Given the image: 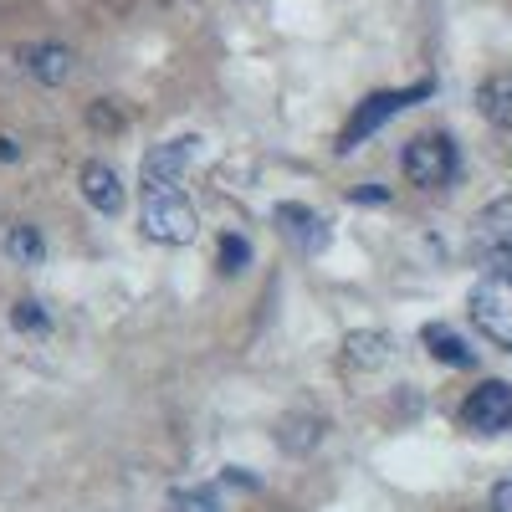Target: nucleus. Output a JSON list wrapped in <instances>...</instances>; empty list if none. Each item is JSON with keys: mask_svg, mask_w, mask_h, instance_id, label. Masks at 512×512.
<instances>
[{"mask_svg": "<svg viewBox=\"0 0 512 512\" xmlns=\"http://www.w3.org/2000/svg\"><path fill=\"white\" fill-rule=\"evenodd\" d=\"M492 512H512V482H497L492 487Z\"/></svg>", "mask_w": 512, "mask_h": 512, "instance_id": "obj_19", "label": "nucleus"}, {"mask_svg": "<svg viewBox=\"0 0 512 512\" xmlns=\"http://www.w3.org/2000/svg\"><path fill=\"white\" fill-rule=\"evenodd\" d=\"M200 139L195 134H180V139H169V144H154L144 154V169H139V190L154 195V190H185V169L195 159Z\"/></svg>", "mask_w": 512, "mask_h": 512, "instance_id": "obj_6", "label": "nucleus"}, {"mask_svg": "<svg viewBox=\"0 0 512 512\" xmlns=\"http://www.w3.org/2000/svg\"><path fill=\"white\" fill-rule=\"evenodd\" d=\"M82 200H88L98 216H118V210H123V180H118V169L103 164V159L82 164Z\"/></svg>", "mask_w": 512, "mask_h": 512, "instance_id": "obj_9", "label": "nucleus"}, {"mask_svg": "<svg viewBox=\"0 0 512 512\" xmlns=\"http://www.w3.org/2000/svg\"><path fill=\"white\" fill-rule=\"evenodd\" d=\"M0 159H6V164L16 159V144H11V139H0Z\"/></svg>", "mask_w": 512, "mask_h": 512, "instance_id": "obj_20", "label": "nucleus"}, {"mask_svg": "<svg viewBox=\"0 0 512 512\" xmlns=\"http://www.w3.org/2000/svg\"><path fill=\"white\" fill-rule=\"evenodd\" d=\"M144 236L159 241V246H190L200 236V216L185 190H154L144 195Z\"/></svg>", "mask_w": 512, "mask_h": 512, "instance_id": "obj_3", "label": "nucleus"}, {"mask_svg": "<svg viewBox=\"0 0 512 512\" xmlns=\"http://www.w3.org/2000/svg\"><path fill=\"white\" fill-rule=\"evenodd\" d=\"M216 267H221L226 277L246 272V267H251V241L236 236V231H226V236H221V251H216Z\"/></svg>", "mask_w": 512, "mask_h": 512, "instance_id": "obj_14", "label": "nucleus"}, {"mask_svg": "<svg viewBox=\"0 0 512 512\" xmlns=\"http://www.w3.org/2000/svg\"><path fill=\"white\" fill-rule=\"evenodd\" d=\"M420 344L431 349L436 364H451V369H472V364H477V349L466 344L456 328H446V323H425V328H420Z\"/></svg>", "mask_w": 512, "mask_h": 512, "instance_id": "obj_10", "label": "nucleus"}, {"mask_svg": "<svg viewBox=\"0 0 512 512\" xmlns=\"http://www.w3.org/2000/svg\"><path fill=\"white\" fill-rule=\"evenodd\" d=\"M456 420L472 436H502V431H512V384L507 379H482L477 390L461 400Z\"/></svg>", "mask_w": 512, "mask_h": 512, "instance_id": "obj_5", "label": "nucleus"}, {"mask_svg": "<svg viewBox=\"0 0 512 512\" xmlns=\"http://www.w3.org/2000/svg\"><path fill=\"white\" fill-rule=\"evenodd\" d=\"M169 512H221V497L210 487H190V492L169 497Z\"/></svg>", "mask_w": 512, "mask_h": 512, "instance_id": "obj_16", "label": "nucleus"}, {"mask_svg": "<svg viewBox=\"0 0 512 512\" xmlns=\"http://www.w3.org/2000/svg\"><path fill=\"white\" fill-rule=\"evenodd\" d=\"M466 308H472V323L482 328V338H492L497 349L512 354V272H487L466 297Z\"/></svg>", "mask_w": 512, "mask_h": 512, "instance_id": "obj_4", "label": "nucleus"}, {"mask_svg": "<svg viewBox=\"0 0 512 512\" xmlns=\"http://www.w3.org/2000/svg\"><path fill=\"white\" fill-rule=\"evenodd\" d=\"M436 88L431 82H410V88H384V93H369L359 108H354V118L344 123V134H338V154H349V149H359L364 139H374L384 123H390L395 113H405V108H415V103H425Z\"/></svg>", "mask_w": 512, "mask_h": 512, "instance_id": "obj_1", "label": "nucleus"}, {"mask_svg": "<svg viewBox=\"0 0 512 512\" xmlns=\"http://www.w3.org/2000/svg\"><path fill=\"white\" fill-rule=\"evenodd\" d=\"M472 246H477L482 262H492L497 272H512V195H502L487 210H477Z\"/></svg>", "mask_w": 512, "mask_h": 512, "instance_id": "obj_7", "label": "nucleus"}, {"mask_svg": "<svg viewBox=\"0 0 512 512\" xmlns=\"http://www.w3.org/2000/svg\"><path fill=\"white\" fill-rule=\"evenodd\" d=\"M272 221L282 226V236L303 251V256H318V251L328 246V221L318 216V210H308V205H277Z\"/></svg>", "mask_w": 512, "mask_h": 512, "instance_id": "obj_8", "label": "nucleus"}, {"mask_svg": "<svg viewBox=\"0 0 512 512\" xmlns=\"http://www.w3.org/2000/svg\"><path fill=\"white\" fill-rule=\"evenodd\" d=\"M349 200H354V205H384V200H390V190L364 185V190H349Z\"/></svg>", "mask_w": 512, "mask_h": 512, "instance_id": "obj_18", "label": "nucleus"}, {"mask_svg": "<svg viewBox=\"0 0 512 512\" xmlns=\"http://www.w3.org/2000/svg\"><path fill=\"white\" fill-rule=\"evenodd\" d=\"M21 67L31 77H41L47 88H57V82L72 77V52L57 47V41H36V47H21Z\"/></svg>", "mask_w": 512, "mask_h": 512, "instance_id": "obj_11", "label": "nucleus"}, {"mask_svg": "<svg viewBox=\"0 0 512 512\" xmlns=\"http://www.w3.org/2000/svg\"><path fill=\"white\" fill-rule=\"evenodd\" d=\"M11 323H16L21 333H47V313H41V303H16Z\"/></svg>", "mask_w": 512, "mask_h": 512, "instance_id": "obj_17", "label": "nucleus"}, {"mask_svg": "<svg viewBox=\"0 0 512 512\" xmlns=\"http://www.w3.org/2000/svg\"><path fill=\"white\" fill-rule=\"evenodd\" d=\"M6 256H11L16 267H36L41 256H47V241H41V231H36V226L16 221V226L6 231Z\"/></svg>", "mask_w": 512, "mask_h": 512, "instance_id": "obj_13", "label": "nucleus"}, {"mask_svg": "<svg viewBox=\"0 0 512 512\" xmlns=\"http://www.w3.org/2000/svg\"><path fill=\"white\" fill-rule=\"evenodd\" d=\"M400 169H405V180L420 185V190H446L456 180V169H461V154L451 144V134H441V128H431V134H415L400 154Z\"/></svg>", "mask_w": 512, "mask_h": 512, "instance_id": "obj_2", "label": "nucleus"}, {"mask_svg": "<svg viewBox=\"0 0 512 512\" xmlns=\"http://www.w3.org/2000/svg\"><path fill=\"white\" fill-rule=\"evenodd\" d=\"M384 344H390V338H384V333H354L349 338V359L354 364H384V359H390V349H384Z\"/></svg>", "mask_w": 512, "mask_h": 512, "instance_id": "obj_15", "label": "nucleus"}, {"mask_svg": "<svg viewBox=\"0 0 512 512\" xmlns=\"http://www.w3.org/2000/svg\"><path fill=\"white\" fill-rule=\"evenodd\" d=\"M477 108H482L487 123H497V128L512 134V72H497V77L482 82V88H477Z\"/></svg>", "mask_w": 512, "mask_h": 512, "instance_id": "obj_12", "label": "nucleus"}]
</instances>
